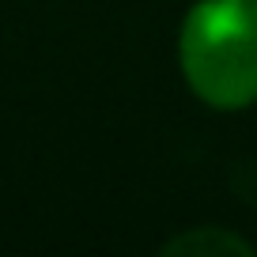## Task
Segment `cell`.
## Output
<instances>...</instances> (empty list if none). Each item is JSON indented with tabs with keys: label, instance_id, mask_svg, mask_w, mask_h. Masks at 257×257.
<instances>
[{
	"label": "cell",
	"instance_id": "cell-1",
	"mask_svg": "<svg viewBox=\"0 0 257 257\" xmlns=\"http://www.w3.org/2000/svg\"><path fill=\"white\" fill-rule=\"evenodd\" d=\"M185 83L216 110L257 102V0H201L178 42Z\"/></svg>",
	"mask_w": 257,
	"mask_h": 257
},
{
	"label": "cell",
	"instance_id": "cell-2",
	"mask_svg": "<svg viewBox=\"0 0 257 257\" xmlns=\"http://www.w3.org/2000/svg\"><path fill=\"white\" fill-rule=\"evenodd\" d=\"M163 253L167 257H253L257 249L246 238H238L227 227H189V231L174 234L170 242H163Z\"/></svg>",
	"mask_w": 257,
	"mask_h": 257
},
{
	"label": "cell",
	"instance_id": "cell-3",
	"mask_svg": "<svg viewBox=\"0 0 257 257\" xmlns=\"http://www.w3.org/2000/svg\"><path fill=\"white\" fill-rule=\"evenodd\" d=\"M231 182H234V189H238V197H242V201L257 208V163H242V167L234 170V178H231Z\"/></svg>",
	"mask_w": 257,
	"mask_h": 257
}]
</instances>
